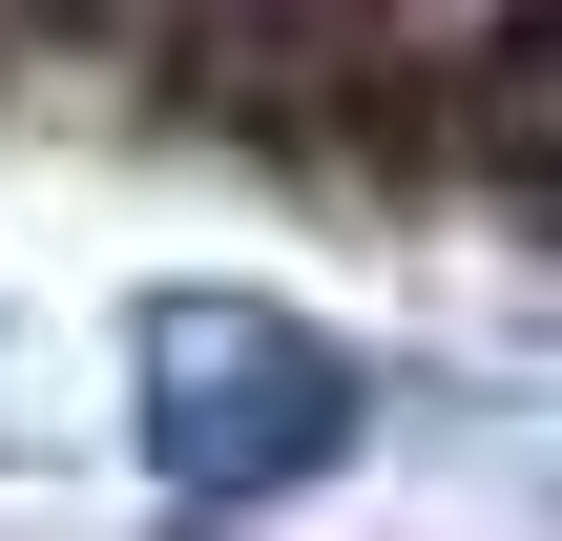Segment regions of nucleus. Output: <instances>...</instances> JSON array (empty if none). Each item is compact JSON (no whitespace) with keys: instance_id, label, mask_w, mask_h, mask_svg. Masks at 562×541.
Wrapping results in <instances>:
<instances>
[{"instance_id":"1","label":"nucleus","mask_w":562,"mask_h":541,"mask_svg":"<svg viewBox=\"0 0 562 541\" xmlns=\"http://www.w3.org/2000/svg\"><path fill=\"white\" fill-rule=\"evenodd\" d=\"M125 375H146L167 500H229V521H250V500H313V480L375 438V354L313 334L292 292H146Z\"/></svg>"}]
</instances>
